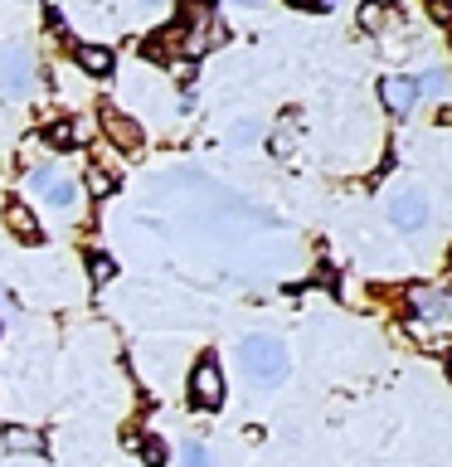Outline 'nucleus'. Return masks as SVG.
<instances>
[{"label": "nucleus", "instance_id": "6", "mask_svg": "<svg viewBox=\"0 0 452 467\" xmlns=\"http://www.w3.org/2000/svg\"><path fill=\"white\" fill-rule=\"evenodd\" d=\"M0 88H5L10 98H29V93H35V58H29L20 44L0 54Z\"/></svg>", "mask_w": 452, "mask_h": 467}, {"label": "nucleus", "instance_id": "17", "mask_svg": "<svg viewBox=\"0 0 452 467\" xmlns=\"http://www.w3.org/2000/svg\"><path fill=\"white\" fill-rule=\"evenodd\" d=\"M180 467H214V458L204 443H180Z\"/></svg>", "mask_w": 452, "mask_h": 467}, {"label": "nucleus", "instance_id": "10", "mask_svg": "<svg viewBox=\"0 0 452 467\" xmlns=\"http://www.w3.org/2000/svg\"><path fill=\"white\" fill-rule=\"evenodd\" d=\"M73 58H78V68L87 78H112V68H117V54L108 44H73Z\"/></svg>", "mask_w": 452, "mask_h": 467}, {"label": "nucleus", "instance_id": "5", "mask_svg": "<svg viewBox=\"0 0 452 467\" xmlns=\"http://www.w3.org/2000/svg\"><path fill=\"white\" fill-rule=\"evenodd\" d=\"M224 39H229V25L214 20V15H200V20L190 25V29H180V54L190 58V64H195V58H204L210 49H219Z\"/></svg>", "mask_w": 452, "mask_h": 467}, {"label": "nucleus", "instance_id": "4", "mask_svg": "<svg viewBox=\"0 0 452 467\" xmlns=\"http://www.w3.org/2000/svg\"><path fill=\"white\" fill-rule=\"evenodd\" d=\"M190 400L200 409H219L229 400V385H224V370H219L214 356H200L195 370H190Z\"/></svg>", "mask_w": 452, "mask_h": 467}, {"label": "nucleus", "instance_id": "15", "mask_svg": "<svg viewBox=\"0 0 452 467\" xmlns=\"http://www.w3.org/2000/svg\"><path fill=\"white\" fill-rule=\"evenodd\" d=\"M131 448L141 452V462H146V467H166V458H170L160 438H131Z\"/></svg>", "mask_w": 452, "mask_h": 467}, {"label": "nucleus", "instance_id": "20", "mask_svg": "<svg viewBox=\"0 0 452 467\" xmlns=\"http://www.w3.org/2000/svg\"><path fill=\"white\" fill-rule=\"evenodd\" d=\"M229 141H233V146H253V141H258V127H253V122H233Z\"/></svg>", "mask_w": 452, "mask_h": 467}, {"label": "nucleus", "instance_id": "2", "mask_svg": "<svg viewBox=\"0 0 452 467\" xmlns=\"http://www.w3.org/2000/svg\"><path fill=\"white\" fill-rule=\"evenodd\" d=\"M428 219H433L428 190L404 185V190H394V195H389V224L399 234H423V229H428Z\"/></svg>", "mask_w": 452, "mask_h": 467}, {"label": "nucleus", "instance_id": "21", "mask_svg": "<svg viewBox=\"0 0 452 467\" xmlns=\"http://www.w3.org/2000/svg\"><path fill=\"white\" fill-rule=\"evenodd\" d=\"M268 151H272L277 161H287V156H292V131H272V141H268Z\"/></svg>", "mask_w": 452, "mask_h": 467}, {"label": "nucleus", "instance_id": "16", "mask_svg": "<svg viewBox=\"0 0 452 467\" xmlns=\"http://www.w3.org/2000/svg\"><path fill=\"white\" fill-rule=\"evenodd\" d=\"M87 277H93L98 287H102V283H112V277H117V263H112L108 254H87Z\"/></svg>", "mask_w": 452, "mask_h": 467}, {"label": "nucleus", "instance_id": "7", "mask_svg": "<svg viewBox=\"0 0 452 467\" xmlns=\"http://www.w3.org/2000/svg\"><path fill=\"white\" fill-rule=\"evenodd\" d=\"M418 78H408V73H389V78H379V102L389 108V117H414L418 108Z\"/></svg>", "mask_w": 452, "mask_h": 467}, {"label": "nucleus", "instance_id": "3", "mask_svg": "<svg viewBox=\"0 0 452 467\" xmlns=\"http://www.w3.org/2000/svg\"><path fill=\"white\" fill-rule=\"evenodd\" d=\"M29 185L44 195V204H49L54 214H78V200H83V190L78 181H68L58 166H39V171H29Z\"/></svg>", "mask_w": 452, "mask_h": 467}, {"label": "nucleus", "instance_id": "1", "mask_svg": "<svg viewBox=\"0 0 452 467\" xmlns=\"http://www.w3.org/2000/svg\"><path fill=\"white\" fill-rule=\"evenodd\" d=\"M239 360H243V375L253 379V385H262V389L282 385L287 370H292L287 346L277 341V336H268V331H248L239 341Z\"/></svg>", "mask_w": 452, "mask_h": 467}, {"label": "nucleus", "instance_id": "14", "mask_svg": "<svg viewBox=\"0 0 452 467\" xmlns=\"http://www.w3.org/2000/svg\"><path fill=\"white\" fill-rule=\"evenodd\" d=\"M78 137H83V127L68 122V117H64V122H49V127H44V141H49V146H64V151H68Z\"/></svg>", "mask_w": 452, "mask_h": 467}, {"label": "nucleus", "instance_id": "23", "mask_svg": "<svg viewBox=\"0 0 452 467\" xmlns=\"http://www.w3.org/2000/svg\"><path fill=\"white\" fill-rule=\"evenodd\" d=\"M292 10H335V0H287Z\"/></svg>", "mask_w": 452, "mask_h": 467}, {"label": "nucleus", "instance_id": "11", "mask_svg": "<svg viewBox=\"0 0 452 467\" xmlns=\"http://www.w3.org/2000/svg\"><path fill=\"white\" fill-rule=\"evenodd\" d=\"M5 229H10L20 244H39V239H44L39 219H35V210H29L25 200H10V204H5Z\"/></svg>", "mask_w": 452, "mask_h": 467}, {"label": "nucleus", "instance_id": "8", "mask_svg": "<svg viewBox=\"0 0 452 467\" xmlns=\"http://www.w3.org/2000/svg\"><path fill=\"white\" fill-rule=\"evenodd\" d=\"M102 131H108V141L117 146V151H141V141H146L137 117H127V112H117V108L102 112Z\"/></svg>", "mask_w": 452, "mask_h": 467}, {"label": "nucleus", "instance_id": "13", "mask_svg": "<svg viewBox=\"0 0 452 467\" xmlns=\"http://www.w3.org/2000/svg\"><path fill=\"white\" fill-rule=\"evenodd\" d=\"M170 44H180V25H170V29H156L151 39H146V58H170Z\"/></svg>", "mask_w": 452, "mask_h": 467}, {"label": "nucleus", "instance_id": "19", "mask_svg": "<svg viewBox=\"0 0 452 467\" xmlns=\"http://www.w3.org/2000/svg\"><path fill=\"white\" fill-rule=\"evenodd\" d=\"M385 25V5H379V0H365L360 5V29H379Z\"/></svg>", "mask_w": 452, "mask_h": 467}, {"label": "nucleus", "instance_id": "26", "mask_svg": "<svg viewBox=\"0 0 452 467\" xmlns=\"http://www.w3.org/2000/svg\"><path fill=\"white\" fill-rule=\"evenodd\" d=\"M233 5H262V0H233Z\"/></svg>", "mask_w": 452, "mask_h": 467}, {"label": "nucleus", "instance_id": "22", "mask_svg": "<svg viewBox=\"0 0 452 467\" xmlns=\"http://www.w3.org/2000/svg\"><path fill=\"white\" fill-rule=\"evenodd\" d=\"M87 185H93V190H98V195H108V190H112V175L93 166V171H87Z\"/></svg>", "mask_w": 452, "mask_h": 467}, {"label": "nucleus", "instance_id": "18", "mask_svg": "<svg viewBox=\"0 0 452 467\" xmlns=\"http://www.w3.org/2000/svg\"><path fill=\"white\" fill-rule=\"evenodd\" d=\"M418 93H428V98H443V93H447V73H443V68H428V73L418 78Z\"/></svg>", "mask_w": 452, "mask_h": 467}, {"label": "nucleus", "instance_id": "9", "mask_svg": "<svg viewBox=\"0 0 452 467\" xmlns=\"http://www.w3.org/2000/svg\"><path fill=\"white\" fill-rule=\"evenodd\" d=\"M408 306H414V321H433V327L447 321V292L437 287H408Z\"/></svg>", "mask_w": 452, "mask_h": 467}, {"label": "nucleus", "instance_id": "12", "mask_svg": "<svg viewBox=\"0 0 452 467\" xmlns=\"http://www.w3.org/2000/svg\"><path fill=\"white\" fill-rule=\"evenodd\" d=\"M5 452H44V433L39 429H25V423H5Z\"/></svg>", "mask_w": 452, "mask_h": 467}, {"label": "nucleus", "instance_id": "25", "mask_svg": "<svg viewBox=\"0 0 452 467\" xmlns=\"http://www.w3.org/2000/svg\"><path fill=\"white\" fill-rule=\"evenodd\" d=\"M160 5H166V0H137V10H141V15H156Z\"/></svg>", "mask_w": 452, "mask_h": 467}, {"label": "nucleus", "instance_id": "24", "mask_svg": "<svg viewBox=\"0 0 452 467\" xmlns=\"http://www.w3.org/2000/svg\"><path fill=\"white\" fill-rule=\"evenodd\" d=\"M185 5L195 10V15H210V10H214V0H185Z\"/></svg>", "mask_w": 452, "mask_h": 467}]
</instances>
